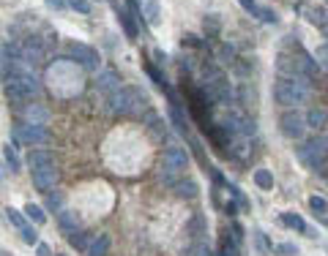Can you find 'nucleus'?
Wrapping results in <instances>:
<instances>
[{
  "label": "nucleus",
  "mask_w": 328,
  "mask_h": 256,
  "mask_svg": "<svg viewBox=\"0 0 328 256\" xmlns=\"http://www.w3.org/2000/svg\"><path fill=\"white\" fill-rule=\"evenodd\" d=\"M172 191H175V196H178V199H194L200 194V186H197L194 180H189V177H181L172 186Z\"/></svg>",
  "instance_id": "nucleus-17"
},
{
  "label": "nucleus",
  "mask_w": 328,
  "mask_h": 256,
  "mask_svg": "<svg viewBox=\"0 0 328 256\" xmlns=\"http://www.w3.org/2000/svg\"><path fill=\"white\" fill-rule=\"evenodd\" d=\"M315 63H317V66L328 74V44H325V46H317V52H315Z\"/></svg>",
  "instance_id": "nucleus-27"
},
{
  "label": "nucleus",
  "mask_w": 328,
  "mask_h": 256,
  "mask_svg": "<svg viewBox=\"0 0 328 256\" xmlns=\"http://www.w3.org/2000/svg\"><path fill=\"white\" fill-rule=\"evenodd\" d=\"M142 9H145V19L150 22V25H159V3L156 0H148Z\"/></svg>",
  "instance_id": "nucleus-26"
},
{
  "label": "nucleus",
  "mask_w": 328,
  "mask_h": 256,
  "mask_svg": "<svg viewBox=\"0 0 328 256\" xmlns=\"http://www.w3.org/2000/svg\"><path fill=\"white\" fill-rule=\"evenodd\" d=\"M69 55H71L77 63H82L88 71H96V68H99V52L91 49V46H85V44H69Z\"/></svg>",
  "instance_id": "nucleus-9"
},
{
  "label": "nucleus",
  "mask_w": 328,
  "mask_h": 256,
  "mask_svg": "<svg viewBox=\"0 0 328 256\" xmlns=\"http://www.w3.org/2000/svg\"><path fill=\"white\" fill-rule=\"evenodd\" d=\"M25 215H28L30 221H36V223H44V221H47L44 210H41L38 204H33V202H30V204H25Z\"/></svg>",
  "instance_id": "nucleus-23"
},
{
  "label": "nucleus",
  "mask_w": 328,
  "mask_h": 256,
  "mask_svg": "<svg viewBox=\"0 0 328 256\" xmlns=\"http://www.w3.org/2000/svg\"><path fill=\"white\" fill-rule=\"evenodd\" d=\"M22 117H25V123L44 125L47 120H50V112H47L41 104H28V107H22Z\"/></svg>",
  "instance_id": "nucleus-11"
},
{
  "label": "nucleus",
  "mask_w": 328,
  "mask_h": 256,
  "mask_svg": "<svg viewBox=\"0 0 328 256\" xmlns=\"http://www.w3.org/2000/svg\"><path fill=\"white\" fill-rule=\"evenodd\" d=\"M295 153H298L301 164H307L312 172H323V166L328 164V137H312L301 142Z\"/></svg>",
  "instance_id": "nucleus-4"
},
{
  "label": "nucleus",
  "mask_w": 328,
  "mask_h": 256,
  "mask_svg": "<svg viewBox=\"0 0 328 256\" xmlns=\"http://www.w3.org/2000/svg\"><path fill=\"white\" fill-rule=\"evenodd\" d=\"M309 93H312V87H309L307 76H282L274 85V101L282 104V107H287V109L303 104L309 98Z\"/></svg>",
  "instance_id": "nucleus-2"
},
{
  "label": "nucleus",
  "mask_w": 328,
  "mask_h": 256,
  "mask_svg": "<svg viewBox=\"0 0 328 256\" xmlns=\"http://www.w3.org/2000/svg\"><path fill=\"white\" fill-rule=\"evenodd\" d=\"M225 256H235V245H230V240H225Z\"/></svg>",
  "instance_id": "nucleus-41"
},
{
  "label": "nucleus",
  "mask_w": 328,
  "mask_h": 256,
  "mask_svg": "<svg viewBox=\"0 0 328 256\" xmlns=\"http://www.w3.org/2000/svg\"><path fill=\"white\" fill-rule=\"evenodd\" d=\"M145 125H148V131L154 134L159 142L167 139V123L156 115V112H145Z\"/></svg>",
  "instance_id": "nucleus-14"
},
{
  "label": "nucleus",
  "mask_w": 328,
  "mask_h": 256,
  "mask_svg": "<svg viewBox=\"0 0 328 256\" xmlns=\"http://www.w3.org/2000/svg\"><path fill=\"white\" fill-rule=\"evenodd\" d=\"M110 245H113V240H110V235H93V240H91V245H88V256H107L110 253Z\"/></svg>",
  "instance_id": "nucleus-15"
},
{
  "label": "nucleus",
  "mask_w": 328,
  "mask_h": 256,
  "mask_svg": "<svg viewBox=\"0 0 328 256\" xmlns=\"http://www.w3.org/2000/svg\"><path fill=\"white\" fill-rule=\"evenodd\" d=\"M69 6H71L74 11H82V14L91 11V3H88V0H69Z\"/></svg>",
  "instance_id": "nucleus-35"
},
{
  "label": "nucleus",
  "mask_w": 328,
  "mask_h": 256,
  "mask_svg": "<svg viewBox=\"0 0 328 256\" xmlns=\"http://www.w3.org/2000/svg\"><path fill=\"white\" fill-rule=\"evenodd\" d=\"M58 256H63V253H58Z\"/></svg>",
  "instance_id": "nucleus-43"
},
{
  "label": "nucleus",
  "mask_w": 328,
  "mask_h": 256,
  "mask_svg": "<svg viewBox=\"0 0 328 256\" xmlns=\"http://www.w3.org/2000/svg\"><path fill=\"white\" fill-rule=\"evenodd\" d=\"M238 3H241L244 9H246V11L252 14V17H260V6L254 3V0H238Z\"/></svg>",
  "instance_id": "nucleus-34"
},
{
  "label": "nucleus",
  "mask_w": 328,
  "mask_h": 256,
  "mask_svg": "<svg viewBox=\"0 0 328 256\" xmlns=\"http://www.w3.org/2000/svg\"><path fill=\"white\" fill-rule=\"evenodd\" d=\"M191 256H213L211 248H208L205 240H194V245H191Z\"/></svg>",
  "instance_id": "nucleus-28"
},
{
  "label": "nucleus",
  "mask_w": 328,
  "mask_h": 256,
  "mask_svg": "<svg viewBox=\"0 0 328 256\" xmlns=\"http://www.w3.org/2000/svg\"><path fill=\"white\" fill-rule=\"evenodd\" d=\"M71 240V245H74V248H79V251H88V245H91V235H85V232H77V235H71L69 237Z\"/></svg>",
  "instance_id": "nucleus-24"
},
{
  "label": "nucleus",
  "mask_w": 328,
  "mask_h": 256,
  "mask_svg": "<svg viewBox=\"0 0 328 256\" xmlns=\"http://www.w3.org/2000/svg\"><path fill=\"white\" fill-rule=\"evenodd\" d=\"M36 256H52V251H50V245L38 243V245H36Z\"/></svg>",
  "instance_id": "nucleus-39"
},
{
  "label": "nucleus",
  "mask_w": 328,
  "mask_h": 256,
  "mask_svg": "<svg viewBox=\"0 0 328 256\" xmlns=\"http://www.w3.org/2000/svg\"><path fill=\"white\" fill-rule=\"evenodd\" d=\"M219 28H222V22H219V17H216V14L205 17V33H208V38H216V36H219Z\"/></svg>",
  "instance_id": "nucleus-25"
},
{
  "label": "nucleus",
  "mask_w": 328,
  "mask_h": 256,
  "mask_svg": "<svg viewBox=\"0 0 328 256\" xmlns=\"http://www.w3.org/2000/svg\"><path fill=\"white\" fill-rule=\"evenodd\" d=\"M279 128H282V134L287 139H303V134H307V120H303L301 112L287 109L285 115L279 117Z\"/></svg>",
  "instance_id": "nucleus-6"
},
{
  "label": "nucleus",
  "mask_w": 328,
  "mask_h": 256,
  "mask_svg": "<svg viewBox=\"0 0 328 256\" xmlns=\"http://www.w3.org/2000/svg\"><path fill=\"white\" fill-rule=\"evenodd\" d=\"M63 204V194H47V207L50 210H60Z\"/></svg>",
  "instance_id": "nucleus-33"
},
{
  "label": "nucleus",
  "mask_w": 328,
  "mask_h": 256,
  "mask_svg": "<svg viewBox=\"0 0 328 256\" xmlns=\"http://www.w3.org/2000/svg\"><path fill=\"white\" fill-rule=\"evenodd\" d=\"M150 104L148 93L142 90L137 85H126L121 90H115L110 95V109L115 112V115H137Z\"/></svg>",
  "instance_id": "nucleus-3"
},
{
  "label": "nucleus",
  "mask_w": 328,
  "mask_h": 256,
  "mask_svg": "<svg viewBox=\"0 0 328 256\" xmlns=\"http://www.w3.org/2000/svg\"><path fill=\"white\" fill-rule=\"evenodd\" d=\"M52 164H55V156L50 153V150H30V156H28L30 172H33V169H41V166H52Z\"/></svg>",
  "instance_id": "nucleus-16"
},
{
  "label": "nucleus",
  "mask_w": 328,
  "mask_h": 256,
  "mask_svg": "<svg viewBox=\"0 0 328 256\" xmlns=\"http://www.w3.org/2000/svg\"><path fill=\"white\" fill-rule=\"evenodd\" d=\"M30 177H33L36 191H41V194H50V191L55 188V183H58V177H60L58 164H52V166H41V169H33V172H30Z\"/></svg>",
  "instance_id": "nucleus-8"
},
{
  "label": "nucleus",
  "mask_w": 328,
  "mask_h": 256,
  "mask_svg": "<svg viewBox=\"0 0 328 256\" xmlns=\"http://www.w3.org/2000/svg\"><path fill=\"white\" fill-rule=\"evenodd\" d=\"M303 120H307V128H315V131H320V128L328 125V109H323V107H312L307 115H303Z\"/></svg>",
  "instance_id": "nucleus-13"
},
{
  "label": "nucleus",
  "mask_w": 328,
  "mask_h": 256,
  "mask_svg": "<svg viewBox=\"0 0 328 256\" xmlns=\"http://www.w3.org/2000/svg\"><path fill=\"white\" fill-rule=\"evenodd\" d=\"M191 232H194L197 240L205 235V218H203V215H194V221H191Z\"/></svg>",
  "instance_id": "nucleus-30"
},
{
  "label": "nucleus",
  "mask_w": 328,
  "mask_h": 256,
  "mask_svg": "<svg viewBox=\"0 0 328 256\" xmlns=\"http://www.w3.org/2000/svg\"><path fill=\"white\" fill-rule=\"evenodd\" d=\"M6 161L11 164V172H19V158H17V150H14L11 145L6 147Z\"/></svg>",
  "instance_id": "nucleus-31"
},
{
  "label": "nucleus",
  "mask_w": 328,
  "mask_h": 256,
  "mask_svg": "<svg viewBox=\"0 0 328 256\" xmlns=\"http://www.w3.org/2000/svg\"><path fill=\"white\" fill-rule=\"evenodd\" d=\"M282 223H285V226H290V229L303 232V235H309V226L303 223V218H298V215H293V213H285L282 215Z\"/></svg>",
  "instance_id": "nucleus-19"
},
{
  "label": "nucleus",
  "mask_w": 328,
  "mask_h": 256,
  "mask_svg": "<svg viewBox=\"0 0 328 256\" xmlns=\"http://www.w3.org/2000/svg\"><path fill=\"white\" fill-rule=\"evenodd\" d=\"M307 19L317 28H325L328 25V9L325 6H312V9H307Z\"/></svg>",
  "instance_id": "nucleus-18"
},
{
  "label": "nucleus",
  "mask_w": 328,
  "mask_h": 256,
  "mask_svg": "<svg viewBox=\"0 0 328 256\" xmlns=\"http://www.w3.org/2000/svg\"><path fill=\"white\" fill-rule=\"evenodd\" d=\"M309 207H312V213H315V218H320V215L328 213V202H325L323 196H312L309 199Z\"/></svg>",
  "instance_id": "nucleus-22"
},
{
  "label": "nucleus",
  "mask_w": 328,
  "mask_h": 256,
  "mask_svg": "<svg viewBox=\"0 0 328 256\" xmlns=\"http://www.w3.org/2000/svg\"><path fill=\"white\" fill-rule=\"evenodd\" d=\"M58 226L66 232L69 237L77 235V232H79V215H77L74 210H60V213H58Z\"/></svg>",
  "instance_id": "nucleus-12"
},
{
  "label": "nucleus",
  "mask_w": 328,
  "mask_h": 256,
  "mask_svg": "<svg viewBox=\"0 0 328 256\" xmlns=\"http://www.w3.org/2000/svg\"><path fill=\"white\" fill-rule=\"evenodd\" d=\"M121 22H123V28H126V33H129V38H137V28L132 25V19H129V14L121 11Z\"/></svg>",
  "instance_id": "nucleus-32"
},
{
  "label": "nucleus",
  "mask_w": 328,
  "mask_h": 256,
  "mask_svg": "<svg viewBox=\"0 0 328 256\" xmlns=\"http://www.w3.org/2000/svg\"><path fill=\"white\" fill-rule=\"evenodd\" d=\"M6 95H9V101L14 107H28L33 98L41 95V82H38V76L30 71V66L22 63V66H17L6 76Z\"/></svg>",
  "instance_id": "nucleus-1"
},
{
  "label": "nucleus",
  "mask_w": 328,
  "mask_h": 256,
  "mask_svg": "<svg viewBox=\"0 0 328 256\" xmlns=\"http://www.w3.org/2000/svg\"><path fill=\"white\" fill-rule=\"evenodd\" d=\"M47 6H50V9H55V11H60V9H66L69 6V0H44Z\"/></svg>",
  "instance_id": "nucleus-37"
},
{
  "label": "nucleus",
  "mask_w": 328,
  "mask_h": 256,
  "mask_svg": "<svg viewBox=\"0 0 328 256\" xmlns=\"http://www.w3.org/2000/svg\"><path fill=\"white\" fill-rule=\"evenodd\" d=\"M222 60H233V55H235V49H233V46H230V44H225V46H222Z\"/></svg>",
  "instance_id": "nucleus-38"
},
{
  "label": "nucleus",
  "mask_w": 328,
  "mask_h": 256,
  "mask_svg": "<svg viewBox=\"0 0 328 256\" xmlns=\"http://www.w3.org/2000/svg\"><path fill=\"white\" fill-rule=\"evenodd\" d=\"M189 166V153L178 145H170L164 150V158H162V172H159V177H162L167 186H175L181 177V172Z\"/></svg>",
  "instance_id": "nucleus-5"
},
{
  "label": "nucleus",
  "mask_w": 328,
  "mask_h": 256,
  "mask_svg": "<svg viewBox=\"0 0 328 256\" xmlns=\"http://www.w3.org/2000/svg\"><path fill=\"white\" fill-rule=\"evenodd\" d=\"M254 101H257V93H254L249 85H244L241 87V104H244V107H249V104H254Z\"/></svg>",
  "instance_id": "nucleus-29"
},
{
  "label": "nucleus",
  "mask_w": 328,
  "mask_h": 256,
  "mask_svg": "<svg viewBox=\"0 0 328 256\" xmlns=\"http://www.w3.org/2000/svg\"><path fill=\"white\" fill-rule=\"evenodd\" d=\"M14 137L28 142V145H50V131L44 125H33V123H17L14 125Z\"/></svg>",
  "instance_id": "nucleus-7"
},
{
  "label": "nucleus",
  "mask_w": 328,
  "mask_h": 256,
  "mask_svg": "<svg viewBox=\"0 0 328 256\" xmlns=\"http://www.w3.org/2000/svg\"><path fill=\"white\" fill-rule=\"evenodd\" d=\"M325 3H328V0H325Z\"/></svg>",
  "instance_id": "nucleus-44"
},
{
  "label": "nucleus",
  "mask_w": 328,
  "mask_h": 256,
  "mask_svg": "<svg viewBox=\"0 0 328 256\" xmlns=\"http://www.w3.org/2000/svg\"><path fill=\"white\" fill-rule=\"evenodd\" d=\"M276 251H279V253H298V251H295V245H290V243H285V245H279V248H276Z\"/></svg>",
  "instance_id": "nucleus-40"
},
{
  "label": "nucleus",
  "mask_w": 328,
  "mask_h": 256,
  "mask_svg": "<svg viewBox=\"0 0 328 256\" xmlns=\"http://www.w3.org/2000/svg\"><path fill=\"white\" fill-rule=\"evenodd\" d=\"M254 183H257L263 191H271L274 188V174H271L268 169H257L254 172Z\"/></svg>",
  "instance_id": "nucleus-20"
},
{
  "label": "nucleus",
  "mask_w": 328,
  "mask_h": 256,
  "mask_svg": "<svg viewBox=\"0 0 328 256\" xmlns=\"http://www.w3.org/2000/svg\"><path fill=\"white\" fill-rule=\"evenodd\" d=\"M6 215H9L11 226H17L19 232H22V229H28V221H25V215H22L19 210H14V207H9V210H6Z\"/></svg>",
  "instance_id": "nucleus-21"
},
{
  "label": "nucleus",
  "mask_w": 328,
  "mask_h": 256,
  "mask_svg": "<svg viewBox=\"0 0 328 256\" xmlns=\"http://www.w3.org/2000/svg\"><path fill=\"white\" fill-rule=\"evenodd\" d=\"M148 74H150V79H154V82H156L159 87H167V82H164V76L159 74V71H156L154 66H148Z\"/></svg>",
  "instance_id": "nucleus-36"
},
{
  "label": "nucleus",
  "mask_w": 328,
  "mask_h": 256,
  "mask_svg": "<svg viewBox=\"0 0 328 256\" xmlns=\"http://www.w3.org/2000/svg\"><path fill=\"white\" fill-rule=\"evenodd\" d=\"M320 174H323V177H325V180H328V164H325V166H323V172H320Z\"/></svg>",
  "instance_id": "nucleus-42"
},
{
  "label": "nucleus",
  "mask_w": 328,
  "mask_h": 256,
  "mask_svg": "<svg viewBox=\"0 0 328 256\" xmlns=\"http://www.w3.org/2000/svg\"><path fill=\"white\" fill-rule=\"evenodd\" d=\"M96 87H99L101 93L113 95L115 90H121V74H118V71H113V68L99 71V76H96Z\"/></svg>",
  "instance_id": "nucleus-10"
}]
</instances>
